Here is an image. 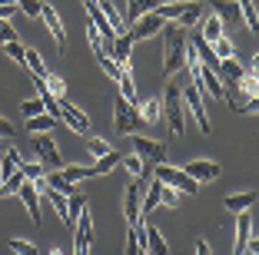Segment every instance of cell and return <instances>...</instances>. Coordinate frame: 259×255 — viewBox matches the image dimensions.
I'll return each instance as SVG.
<instances>
[{"instance_id": "19", "label": "cell", "mask_w": 259, "mask_h": 255, "mask_svg": "<svg viewBox=\"0 0 259 255\" xmlns=\"http://www.w3.org/2000/svg\"><path fill=\"white\" fill-rule=\"evenodd\" d=\"M206 17V4L203 0H186V7H183V14L176 17L173 23H180L183 30H190V27H199V20Z\"/></svg>"}, {"instance_id": "5", "label": "cell", "mask_w": 259, "mask_h": 255, "mask_svg": "<svg viewBox=\"0 0 259 255\" xmlns=\"http://www.w3.org/2000/svg\"><path fill=\"white\" fill-rule=\"evenodd\" d=\"M153 179H160L163 186H173V189H180L183 195H196L199 192V182L196 179H190V176L180 169V166H169V163H160V166H153Z\"/></svg>"}, {"instance_id": "41", "label": "cell", "mask_w": 259, "mask_h": 255, "mask_svg": "<svg viewBox=\"0 0 259 255\" xmlns=\"http://www.w3.org/2000/svg\"><path fill=\"white\" fill-rule=\"evenodd\" d=\"M20 113H23V120H30V116L47 113V106H44V99H40V96H30V99H23V103H20Z\"/></svg>"}, {"instance_id": "7", "label": "cell", "mask_w": 259, "mask_h": 255, "mask_svg": "<svg viewBox=\"0 0 259 255\" xmlns=\"http://www.w3.org/2000/svg\"><path fill=\"white\" fill-rule=\"evenodd\" d=\"M90 245H93V216L90 206H83L73 222V255H90Z\"/></svg>"}, {"instance_id": "3", "label": "cell", "mask_w": 259, "mask_h": 255, "mask_svg": "<svg viewBox=\"0 0 259 255\" xmlns=\"http://www.w3.org/2000/svg\"><path fill=\"white\" fill-rule=\"evenodd\" d=\"M180 96H183V113H190L193 120H196L199 133H213V123H209V113H206V99H203L199 83H186V86H180Z\"/></svg>"}, {"instance_id": "25", "label": "cell", "mask_w": 259, "mask_h": 255, "mask_svg": "<svg viewBox=\"0 0 259 255\" xmlns=\"http://www.w3.org/2000/svg\"><path fill=\"white\" fill-rule=\"evenodd\" d=\"M156 4H163V0H126V27L137 20V17L153 14V10H156Z\"/></svg>"}, {"instance_id": "53", "label": "cell", "mask_w": 259, "mask_h": 255, "mask_svg": "<svg viewBox=\"0 0 259 255\" xmlns=\"http://www.w3.org/2000/svg\"><path fill=\"white\" fill-rule=\"evenodd\" d=\"M0 189H4V176H0Z\"/></svg>"}, {"instance_id": "32", "label": "cell", "mask_w": 259, "mask_h": 255, "mask_svg": "<svg viewBox=\"0 0 259 255\" xmlns=\"http://www.w3.org/2000/svg\"><path fill=\"white\" fill-rule=\"evenodd\" d=\"M57 123H60L57 116H50V113H40V116H30V120H27V133H50Z\"/></svg>"}, {"instance_id": "45", "label": "cell", "mask_w": 259, "mask_h": 255, "mask_svg": "<svg viewBox=\"0 0 259 255\" xmlns=\"http://www.w3.org/2000/svg\"><path fill=\"white\" fill-rule=\"evenodd\" d=\"M4 53H7L14 63H20V67H23V53H27V46H23L20 40H10V43H4Z\"/></svg>"}, {"instance_id": "33", "label": "cell", "mask_w": 259, "mask_h": 255, "mask_svg": "<svg viewBox=\"0 0 259 255\" xmlns=\"http://www.w3.org/2000/svg\"><path fill=\"white\" fill-rule=\"evenodd\" d=\"M23 67L30 70L33 76H47V63L40 57V50H33V46H27V53H23Z\"/></svg>"}, {"instance_id": "27", "label": "cell", "mask_w": 259, "mask_h": 255, "mask_svg": "<svg viewBox=\"0 0 259 255\" xmlns=\"http://www.w3.org/2000/svg\"><path fill=\"white\" fill-rule=\"evenodd\" d=\"M243 73H246V70H243V63H239L236 57H229V60H220V73H216V76L236 86V80H239V76H243Z\"/></svg>"}, {"instance_id": "37", "label": "cell", "mask_w": 259, "mask_h": 255, "mask_svg": "<svg viewBox=\"0 0 259 255\" xmlns=\"http://www.w3.org/2000/svg\"><path fill=\"white\" fill-rule=\"evenodd\" d=\"M47 199H50V206L57 209L60 222H67V212H70V195H63V192H57V189H50V192H47Z\"/></svg>"}, {"instance_id": "8", "label": "cell", "mask_w": 259, "mask_h": 255, "mask_svg": "<svg viewBox=\"0 0 259 255\" xmlns=\"http://www.w3.org/2000/svg\"><path fill=\"white\" fill-rule=\"evenodd\" d=\"M57 120L60 123H67L73 133H83V136H90L93 129H90V116H87L80 106H73V103H67V96L63 99H57Z\"/></svg>"}, {"instance_id": "1", "label": "cell", "mask_w": 259, "mask_h": 255, "mask_svg": "<svg viewBox=\"0 0 259 255\" xmlns=\"http://www.w3.org/2000/svg\"><path fill=\"white\" fill-rule=\"evenodd\" d=\"M163 76H176L180 70H183V57H186V30L180 27V23H163Z\"/></svg>"}, {"instance_id": "43", "label": "cell", "mask_w": 259, "mask_h": 255, "mask_svg": "<svg viewBox=\"0 0 259 255\" xmlns=\"http://www.w3.org/2000/svg\"><path fill=\"white\" fill-rule=\"evenodd\" d=\"M83 206H90V202H87L80 192L70 195V212H67V222H63V225H70V229H73V222H76V216H80V209H83Z\"/></svg>"}, {"instance_id": "4", "label": "cell", "mask_w": 259, "mask_h": 255, "mask_svg": "<svg viewBox=\"0 0 259 255\" xmlns=\"http://www.w3.org/2000/svg\"><path fill=\"white\" fill-rule=\"evenodd\" d=\"M113 129L123 133V136H133V133L143 129V116H140L137 103H126L123 96H116V103H113Z\"/></svg>"}, {"instance_id": "14", "label": "cell", "mask_w": 259, "mask_h": 255, "mask_svg": "<svg viewBox=\"0 0 259 255\" xmlns=\"http://www.w3.org/2000/svg\"><path fill=\"white\" fill-rule=\"evenodd\" d=\"M17 195H20V199H23V206H27V216H30V222L40 229L44 216H40V189H37V182L23 179V186L17 189Z\"/></svg>"}, {"instance_id": "39", "label": "cell", "mask_w": 259, "mask_h": 255, "mask_svg": "<svg viewBox=\"0 0 259 255\" xmlns=\"http://www.w3.org/2000/svg\"><path fill=\"white\" fill-rule=\"evenodd\" d=\"M20 173L27 176L30 182H44V163H40V159H37V163H33V159H23V163H20Z\"/></svg>"}, {"instance_id": "52", "label": "cell", "mask_w": 259, "mask_h": 255, "mask_svg": "<svg viewBox=\"0 0 259 255\" xmlns=\"http://www.w3.org/2000/svg\"><path fill=\"white\" fill-rule=\"evenodd\" d=\"M47 255H63V252H60V248H50V252H47Z\"/></svg>"}, {"instance_id": "49", "label": "cell", "mask_w": 259, "mask_h": 255, "mask_svg": "<svg viewBox=\"0 0 259 255\" xmlns=\"http://www.w3.org/2000/svg\"><path fill=\"white\" fill-rule=\"evenodd\" d=\"M14 14H17V0L14 4H0V20H14Z\"/></svg>"}, {"instance_id": "42", "label": "cell", "mask_w": 259, "mask_h": 255, "mask_svg": "<svg viewBox=\"0 0 259 255\" xmlns=\"http://www.w3.org/2000/svg\"><path fill=\"white\" fill-rule=\"evenodd\" d=\"M87 149H90V156H93V159H100V156H107L113 146H110L103 136H90V139H87Z\"/></svg>"}, {"instance_id": "29", "label": "cell", "mask_w": 259, "mask_h": 255, "mask_svg": "<svg viewBox=\"0 0 259 255\" xmlns=\"http://www.w3.org/2000/svg\"><path fill=\"white\" fill-rule=\"evenodd\" d=\"M60 176L73 186H80L83 179H90V166H80V163H63L60 166Z\"/></svg>"}, {"instance_id": "48", "label": "cell", "mask_w": 259, "mask_h": 255, "mask_svg": "<svg viewBox=\"0 0 259 255\" xmlns=\"http://www.w3.org/2000/svg\"><path fill=\"white\" fill-rule=\"evenodd\" d=\"M10 40H20L14 30V20H0V43H10Z\"/></svg>"}, {"instance_id": "31", "label": "cell", "mask_w": 259, "mask_h": 255, "mask_svg": "<svg viewBox=\"0 0 259 255\" xmlns=\"http://www.w3.org/2000/svg\"><path fill=\"white\" fill-rule=\"evenodd\" d=\"M120 96L126 99V103H137V83H133V67L130 70H120Z\"/></svg>"}, {"instance_id": "28", "label": "cell", "mask_w": 259, "mask_h": 255, "mask_svg": "<svg viewBox=\"0 0 259 255\" xmlns=\"http://www.w3.org/2000/svg\"><path fill=\"white\" fill-rule=\"evenodd\" d=\"M120 163L126 166V173L133 176V179H150V166H146L143 159L137 156V152H130V156H120Z\"/></svg>"}, {"instance_id": "47", "label": "cell", "mask_w": 259, "mask_h": 255, "mask_svg": "<svg viewBox=\"0 0 259 255\" xmlns=\"http://www.w3.org/2000/svg\"><path fill=\"white\" fill-rule=\"evenodd\" d=\"M97 63H100V70H103V73H107L110 80H120V67H116V63L110 60V57H97Z\"/></svg>"}, {"instance_id": "16", "label": "cell", "mask_w": 259, "mask_h": 255, "mask_svg": "<svg viewBox=\"0 0 259 255\" xmlns=\"http://www.w3.org/2000/svg\"><path fill=\"white\" fill-rule=\"evenodd\" d=\"M146 179H133L126 186V195H123V212H126V222L137 225L140 222V195H143Z\"/></svg>"}, {"instance_id": "9", "label": "cell", "mask_w": 259, "mask_h": 255, "mask_svg": "<svg viewBox=\"0 0 259 255\" xmlns=\"http://www.w3.org/2000/svg\"><path fill=\"white\" fill-rule=\"evenodd\" d=\"M163 23H166V20H160L156 14H143V17H137V20L126 27V33H130L133 43H137V40H150V37H160Z\"/></svg>"}, {"instance_id": "36", "label": "cell", "mask_w": 259, "mask_h": 255, "mask_svg": "<svg viewBox=\"0 0 259 255\" xmlns=\"http://www.w3.org/2000/svg\"><path fill=\"white\" fill-rule=\"evenodd\" d=\"M44 182H47L50 189H57V192H63V195H76V186L63 179V176H60V169H57V173H50V176H44Z\"/></svg>"}, {"instance_id": "15", "label": "cell", "mask_w": 259, "mask_h": 255, "mask_svg": "<svg viewBox=\"0 0 259 255\" xmlns=\"http://www.w3.org/2000/svg\"><path fill=\"white\" fill-rule=\"evenodd\" d=\"M110 60L120 70L133 67V40H130V33H116L113 37V43H110Z\"/></svg>"}, {"instance_id": "22", "label": "cell", "mask_w": 259, "mask_h": 255, "mask_svg": "<svg viewBox=\"0 0 259 255\" xmlns=\"http://www.w3.org/2000/svg\"><path fill=\"white\" fill-rule=\"evenodd\" d=\"M199 37H203L206 43H216V40L223 37V23H220V17H213L209 10H206V17L199 20Z\"/></svg>"}, {"instance_id": "18", "label": "cell", "mask_w": 259, "mask_h": 255, "mask_svg": "<svg viewBox=\"0 0 259 255\" xmlns=\"http://www.w3.org/2000/svg\"><path fill=\"white\" fill-rule=\"evenodd\" d=\"M196 83H199V90H203V93H209L213 99H229V93H226V86H223V80L213 73V70L199 67V73H196Z\"/></svg>"}, {"instance_id": "30", "label": "cell", "mask_w": 259, "mask_h": 255, "mask_svg": "<svg viewBox=\"0 0 259 255\" xmlns=\"http://www.w3.org/2000/svg\"><path fill=\"white\" fill-rule=\"evenodd\" d=\"M183 7H186V0H163V4H156V10L153 14L160 17V20H176V17L183 14Z\"/></svg>"}, {"instance_id": "34", "label": "cell", "mask_w": 259, "mask_h": 255, "mask_svg": "<svg viewBox=\"0 0 259 255\" xmlns=\"http://www.w3.org/2000/svg\"><path fill=\"white\" fill-rule=\"evenodd\" d=\"M239 7V17H243V23L249 27V33L259 30V17H256V7H252V0H236Z\"/></svg>"}, {"instance_id": "51", "label": "cell", "mask_w": 259, "mask_h": 255, "mask_svg": "<svg viewBox=\"0 0 259 255\" xmlns=\"http://www.w3.org/2000/svg\"><path fill=\"white\" fill-rule=\"evenodd\" d=\"M10 136H14V123L0 116V139H10Z\"/></svg>"}, {"instance_id": "24", "label": "cell", "mask_w": 259, "mask_h": 255, "mask_svg": "<svg viewBox=\"0 0 259 255\" xmlns=\"http://www.w3.org/2000/svg\"><path fill=\"white\" fill-rule=\"evenodd\" d=\"M140 116H143V126H156V123L163 120V106L160 99H143V103H137Z\"/></svg>"}, {"instance_id": "35", "label": "cell", "mask_w": 259, "mask_h": 255, "mask_svg": "<svg viewBox=\"0 0 259 255\" xmlns=\"http://www.w3.org/2000/svg\"><path fill=\"white\" fill-rule=\"evenodd\" d=\"M116 163H120V152H113V149H110L107 156H100L97 163L90 166V176H107V173H110V169H113Z\"/></svg>"}, {"instance_id": "50", "label": "cell", "mask_w": 259, "mask_h": 255, "mask_svg": "<svg viewBox=\"0 0 259 255\" xmlns=\"http://www.w3.org/2000/svg\"><path fill=\"white\" fill-rule=\"evenodd\" d=\"M196 255H213V248H209V239L196 235Z\"/></svg>"}, {"instance_id": "11", "label": "cell", "mask_w": 259, "mask_h": 255, "mask_svg": "<svg viewBox=\"0 0 259 255\" xmlns=\"http://www.w3.org/2000/svg\"><path fill=\"white\" fill-rule=\"evenodd\" d=\"M203 4H206V10H209L213 17H220L223 27H239V23H243L236 0H203Z\"/></svg>"}, {"instance_id": "21", "label": "cell", "mask_w": 259, "mask_h": 255, "mask_svg": "<svg viewBox=\"0 0 259 255\" xmlns=\"http://www.w3.org/2000/svg\"><path fill=\"white\" fill-rule=\"evenodd\" d=\"M252 235V216L249 212H236V242H233V255L243 252V245Z\"/></svg>"}, {"instance_id": "12", "label": "cell", "mask_w": 259, "mask_h": 255, "mask_svg": "<svg viewBox=\"0 0 259 255\" xmlns=\"http://www.w3.org/2000/svg\"><path fill=\"white\" fill-rule=\"evenodd\" d=\"M33 149H37V159H40L44 166H57V169L63 166V156H60V149H57L54 136H47V133H33Z\"/></svg>"}, {"instance_id": "13", "label": "cell", "mask_w": 259, "mask_h": 255, "mask_svg": "<svg viewBox=\"0 0 259 255\" xmlns=\"http://www.w3.org/2000/svg\"><path fill=\"white\" fill-rule=\"evenodd\" d=\"M183 173L190 176V179H196L199 186L203 182H213V179H220V163H213V159H190V163L183 166Z\"/></svg>"}, {"instance_id": "54", "label": "cell", "mask_w": 259, "mask_h": 255, "mask_svg": "<svg viewBox=\"0 0 259 255\" xmlns=\"http://www.w3.org/2000/svg\"><path fill=\"white\" fill-rule=\"evenodd\" d=\"M0 152H4V149H0Z\"/></svg>"}, {"instance_id": "26", "label": "cell", "mask_w": 259, "mask_h": 255, "mask_svg": "<svg viewBox=\"0 0 259 255\" xmlns=\"http://www.w3.org/2000/svg\"><path fill=\"white\" fill-rule=\"evenodd\" d=\"M20 163H23L20 149H14V146H7V149L0 152V176L7 179L10 173H17V169H20Z\"/></svg>"}, {"instance_id": "10", "label": "cell", "mask_w": 259, "mask_h": 255, "mask_svg": "<svg viewBox=\"0 0 259 255\" xmlns=\"http://www.w3.org/2000/svg\"><path fill=\"white\" fill-rule=\"evenodd\" d=\"M137 225H140V232H143L140 248H146V255H169V245H166V239H163V232L156 229V225L143 222V219H140Z\"/></svg>"}, {"instance_id": "44", "label": "cell", "mask_w": 259, "mask_h": 255, "mask_svg": "<svg viewBox=\"0 0 259 255\" xmlns=\"http://www.w3.org/2000/svg\"><path fill=\"white\" fill-rule=\"evenodd\" d=\"M17 10H23L30 20H37L40 10H44V0H17Z\"/></svg>"}, {"instance_id": "17", "label": "cell", "mask_w": 259, "mask_h": 255, "mask_svg": "<svg viewBox=\"0 0 259 255\" xmlns=\"http://www.w3.org/2000/svg\"><path fill=\"white\" fill-rule=\"evenodd\" d=\"M40 20L47 23V30H50V37L57 40V46H60V53L67 50V30H63V20H60V14H57L50 4H44V10H40Z\"/></svg>"}, {"instance_id": "6", "label": "cell", "mask_w": 259, "mask_h": 255, "mask_svg": "<svg viewBox=\"0 0 259 255\" xmlns=\"http://www.w3.org/2000/svg\"><path fill=\"white\" fill-rule=\"evenodd\" d=\"M130 139H133V152H137L150 169H153V166H160V163H166V143L150 139V136H140V133H133Z\"/></svg>"}, {"instance_id": "38", "label": "cell", "mask_w": 259, "mask_h": 255, "mask_svg": "<svg viewBox=\"0 0 259 255\" xmlns=\"http://www.w3.org/2000/svg\"><path fill=\"white\" fill-rule=\"evenodd\" d=\"M209 46H213L216 60H229V57H236V43H233V40H229L226 33H223V37L216 40V43H209Z\"/></svg>"}, {"instance_id": "2", "label": "cell", "mask_w": 259, "mask_h": 255, "mask_svg": "<svg viewBox=\"0 0 259 255\" xmlns=\"http://www.w3.org/2000/svg\"><path fill=\"white\" fill-rule=\"evenodd\" d=\"M160 106H163V120H166V126H169V133L173 136H183V129H186V113H183V96H180V83H173V80H166V90H163V96H160Z\"/></svg>"}, {"instance_id": "46", "label": "cell", "mask_w": 259, "mask_h": 255, "mask_svg": "<svg viewBox=\"0 0 259 255\" xmlns=\"http://www.w3.org/2000/svg\"><path fill=\"white\" fill-rule=\"evenodd\" d=\"M10 248H14L17 255H37V245H33L30 239H10Z\"/></svg>"}, {"instance_id": "23", "label": "cell", "mask_w": 259, "mask_h": 255, "mask_svg": "<svg viewBox=\"0 0 259 255\" xmlns=\"http://www.w3.org/2000/svg\"><path fill=\"white\" fill-rule=\"evenodd\" d=\"M252 202H256V192H233V195H226L223 199V206H226V212H246V209H252Z\"/></svg>"}, {"instance_id": "40", "label": "cell", "mask_w": 259, "mask_h": 255, "mask_svg": "<svg viewBox=\"0 0 259 255\" xmlns=\"http://www.w3.org/2000/svg\"><path fill=\"white\" fill-rule=\"evenodd\" d=\"M180 202H183V192L173 186H163L160 189V206H166V209H180Z\"/></svg>"}, {"instance_id": "20", "label": "cell", "mask_w": 259, "mask_h": 255, "mask_svg": "<svg viewBox=\"0 0 259 255\" xmlns=\"http://www.w3.org/2000/svg\"><path fill=\"white\" fill-rule=\"evenodd\" d=\"M146 195L140 199V219L143 216H150V212H156V206H160V189H163V182L160 179H146Z\"/></svg>"}]
</instances>
